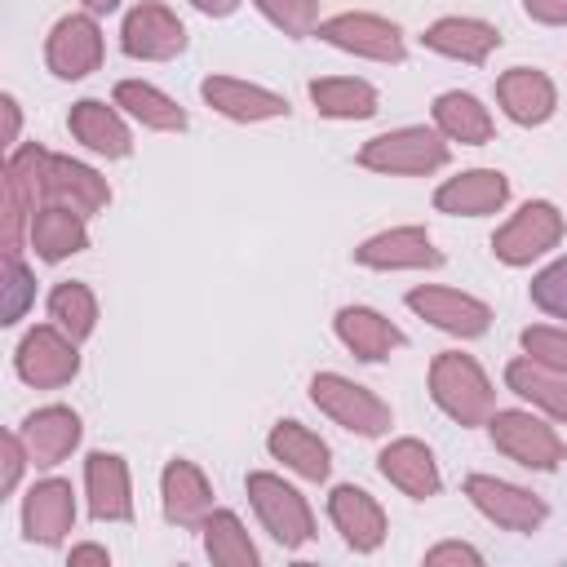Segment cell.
I'll use <instances>...</instances> for the list:
<instances>
[{
    "label": "cell",
    "mask_w": 567,
    "mask_h": 567,
    "mask_svg": "<svg viewBox=\"0 0 567 567\" xmlns=\"http://www.w3.org/2000/svg\"><path fill=\"white\" fill-rule=\"evenodd\" d=\"M115 106H124L133 120H142L146 128H159V133H182L186 128V111L159 93L155 84H142V80H120L115 84Z\"/></svg>",
    "instance_id": "obj_31"
},
{
    "label": "cell",
    "mask_w": 567,
    "mask_h": 567,
    "mask_svg": "<svg viewBox=\"0 0 567 567\" xmlns=\"http://www.w3.org/2000/svg\"><path fill=\"white\" fill-rule=\"evenodd\" d=\"M496 44H501L496 27L478 22V18H439L425 31V49H434L443 58H461V62H483Z\"/></svg>",
    "instance_id": "obj_28"
},
{
    "label": "cell",
    "mask_w": 567,
    "mask_h": 567,
    "mask_svg": "<svg viewBox=\"0 0 567 567\" xmlns=\"http://www.w3.org/2000/svg\"><path fill=\"white\" fill-rule=\"evenodd\" d=\"M75 523V496H71V483L62 478H44L27 492L22 501V532L27 540H40V545H58Z\"/></svg>",
    "instance_id": "obj_17"
},
{
    "label": "cell",
    "mask_w": 567,
    "mask_h": 567,
    "mask_svg": "<svg viewBox=\"0 0 567 567\" xmlns=\"http://www.w3.org/2000/svg\"><path fill=\"white\" fill-rule=\"evenodd\" d=\"M443 563H470V567H478L483 558H478V549H470V545H461V540H447V545H434V549L425 554V567H443Z\"/></svg>",
    "instance_id": "obj_41"
},
{
    "label": "cell",
    "mask_w": 567,
    "mask_h": 567,
    "mask_svg": "<svg viewBox=\"0 0 567 567\" xmlns=\"http://www.w3.org/2000/svg\"><path fill=\"white\" fill-rule=\"evenodd\" d=\"M204 549L217 567H257V545L248 540V532L230 509H213L204 518Z\"/></svg>",
    "instance_id": "obj_34"
},
{
    "label": "cell",
    "mask_w": 567,
    "mask_h": 567,
    "mask_svg": "<svg viewBox=\"0 0 567 567\" xmlns=\"http://www.w3.org/2000/svg\"><path fill=\"white\" fill-rule=\"evenodd\" d=\"M319 40L346 49V53H359V58H372V62H403L408 49H403V31L377 13H337L328 22L315 27Z\"/></svg>",
    "instance_id": "obj_9"
},
{
    "label": "cell",
    "mask_w": 567,
    "mask_h": 567,
    "mask_svg": "<svg viewBox=\"0 0 567 567\" xmlns=\"http://www.w3.org/2000/svg\"><path fill=\"white\" fill-rule=\"evenodd\" d=\"M266 447H270L275 461H284L288 470H297V474L310 478V483H323L328 470H332V461H328V443H323L319 434H310L306 425H297V421H279V425L270 430Z\"/></svg>",
    "instance_id": "obj_27"
},
{
    "label": "cell",
    "mask_w": 567,
    "mask_h": 567,
    "mask_svg": "<svg viewBox=\"0 0 567 567\" xmlns=\"http://www.w3.org/2000/svg\"><path fill=\"white\" fill-rule=\"evenodd\" d=\"M71 563H106V549H97V545H80V549H71Z\"/></svg>",
    "instance_id": "obj_45"
},
{
    "label": "cell",
    "mask_w": 567,
    "mask_h": 567,
    "mask_svg": "<svg viewBox=\"0 0 567 567\" xmlns=\"http://www.w3.org/2000/svg\"><path fill=\"white\" fill-rule=\"evenodd\" d=\"M430 394L434 403L456 421V425H483L492 416V385L483 377V368L461 354V350H443L430 363Z\"/></svg>",
    "instance_id": "obj_1"
},
{
    "label": "cell",
    "mask_w": 567,
    "mask_h": 567,
    "mask_svg": "<svg viewBox=\"0 0 567 567\" xmlns=\"http://www.w3.org/2000/svg\"><path fill=\"white\" fill-rule=\"evenodd\" d=\"M532 301L554 315V319H567V257H558L554 266H545L536 279H532Z\"/></svg>",
    "instance_id": "obj_37"
},
{
    "label": "cell",
    "mask_w": 567,
    "mask_h": 567,
    "mask_svg": "<svg viewBox=\"0 0 567 567\" xmlns=\"http://www.w3.org/2000/svg\"><path fill=\"white\" fill-rule=\"evenodd\" d=\"M75 372H80L75 341L58 323H40V328H31L22 337V346H18V377L27 385L53 390V385H66Z\"/></svg>",
    "instance_id": "obj_7"
},
{
    "label": "cell",
    "mask_w": 567,
    "mask_h": 567,
    "mask_svg": "<svg viewBox=\"0 0 567 567\" xmlns=\"http://www.w3.org/2000/svg\"><path fill=\"white\" fill-rule=\"evenodd\" d=\"M310 102L328 120H368L377 115V89L368 80H310Z\"/></svg>",
    "instance_id": "obj_33"
},
{
    "label": "cell",
    "mask_w": 567,
    "mask_h": 567,
    "mask_svg": "<svg viewBox=\"0 0 567 567\" xmlns=\"http://www.w3.org/2000/svg\"><path fill=\"white\" fill-rule=\"evenodd\" d=\"M115 4H120V0H84V9H89V13H111Z\"/></svg>",
    "instance_id": "obj_46"
},
{
    "label": "cell",
    "mask_w": 567,
    "mask_h": 567,
    "mask_svg": "<svg viewBox=\"0 0 567 567\" xmlns=\"http://www.w3.org/2000/svg\"><path fill=\"white\" fill-rule=\"evenodd\" d=\"M252 4L292 40H301L319 27V0H252Z\"/></svg>",
    "instance_id": "obj_36"
},
{
    "label": "cell",
    "mask_w": 567,
    "mask_h": 567,
    "mask_svg": "<svg viewBox=\"0 0 567 567\" xmlns=\"http://www.w3.org/2000/svg\"><path fill=\"white\" fill-rule=\"evenodd\" d=\"M35 284L27 275V266L18 261V252H4V323H18L27 301H31Z\"/></svg>",
    "instance_id": "obj_39"
},
{
    "label": "cell",
    "mask_w": 567,
    "mask_h": 567,
    "mask_svg": "<svg viewBox=\"0 0 567 567\" xmlns=\"http://www.w3.org/2000/svg\"><path fill=\"white\" fill-rule=\"evenodd\" d=\"M66 124H71L75 142H84L89 151H97V155H106V159H124V155L133 151V137H128L124 120H120L106 102H97V97L75 102Z\"/></svg>",
    "instance_id": "obj_26"
},
{
    "label": "cell",
    "mask_w": 567,
    "mask_h": 567,
    "mask_svg": "<svg viewBox=\"0 0 567 567\" xmlns=\"http://www.w3.org/2000/svg\"><path fill=\"white\" fill-rule=\"evenodd\" d=\"M337 337L346 341V350H350L354 359H368V363H377V359H385L390 350L403 346V332H399L385 315H377V310H368V306H346V310H337Z\"/></svg>",
    "instance_id": "obj_24"
},
{
    "label": "cell",
    "mask_w": 567,
    "mask_h": 567,
    "mask_svg": "<svg viewBox=\"0 0 567 567\" xmlns=\"http://www.w3.org/2000/svg\"><path fill=\"white\" fill-rule=\"evenodd\" d=\"M31 248H35L44 261H62V257L89 248L84 217L71 213V208H62V204L35 208V217H31Z\"/></svg>",
    "instance_id": "obj_29"
},
{
    "label": "cell",
    "mask_w": 567,
    "mask_h": 567,
    "mask_svg": "<svg viewBox=\"0 0 567 567\" xmlns=\"http://www.w3.org/2000/svg\"><path fill=\"white\" fill-rule=\"evenodd\" d=\"M377 465H381V474H385L399 492H408V496H416V501H425V496L439 492V465H434L430 447L416 443V439H394V443L377 456Z\"/></svg>",
    "instance_id": "obj_25"
},
{
    "label": "cell",
    "mask_w": 567,
    "mask_h": 567,
    "mask_svg": "<svg viewBox=\"0 0 567 567\" xmlns=\"http://www.w3.org/2000/svg\"><path fill=\"white\" fill-rule=\"evenodd\" d=\"M248 501L261 518V527L284 545V549H301L310 536H315V518H310V505L301 501L297 487H288L284 478L257 470L248 474Z\"/></svg>",
    "instance_id": "obj_2"
},
{
    "label": "cell",
    "mask_w": 567,
    "mask_h": 567,
    "mask_svg": "<svg viewBox=\"0 0 567 567\" xmlns=\"http://www.w3.org/2000/svg\"><path fill=\"white\" fill-rule=\"evenodd\" d=\"M44 199L89 217V213H102L111 204V186L89 164H75L66 155H49V164H44Z\"/></svg>",
    "instance_id": "obj_14"
},
{
    "label": "cell",
    "mask_w": 567,
    "mask_h": 567,
    "mask_svg": "<svg viewBox=\"0 0 567 567\" xmlns=\"http://www.w3.org/2000/svg\"><path fill=\"white\" fill-rule=\"evenodd\" d=\"M204 102L213 111H221L226 120H239V124H252V120H275V115H288V97L261 89V84H248V80H235V75H208L199 84Z\"/></svg>",
    "instance_id": "obj_16"
},
{
    "label": "cell",
    "mask_w": 567,
    "mask_h": 567,
    "mask_svg": "<svg viewBox=\"0 0 567 567\" xmlns=\"http://www.w3.org/2000/svg\"><path fill=\"white\" fill-rule=\"evenodd\" d=\"M0 106H4V142H13V133H18V102L4 97Z\"/></svg>",
    "instance_id": "obj_44"
},
{
    "label": "cell",
    "mask_w": 567,
    "mask_h": 567,
    "mask_svg": "<svg viewBox=\"0 0 567 567\" xmlns=\"http://www.w3.org/2000/svg\"><path fill=\"white\" fill-rule=\"evenodd\" d=\"M199 13H208V18H226V13H235L239 9V0H190Z\"/></svg>",
    "instance_id": "obj_43"
},
{
    "label": "cell",
    "mask_w": 567,
    "mask_h": 567,
    "mask_svg": "<svg viewBox=\"0 0 567 567\" xmlns=\"http://www.w3.org/2000/svg\"><path fill=\"white\" fill-rule=\"evenodd\" d=\"M496 97L514 124H545L554 115V84L532 66H514L496 80Z\"/></svg>",
    "instance_id": "obj_23"
},
{
    "label": "cell",
    "mask_w": 567,
    "mask_h": 567,
    "mask_svg": "<svg viewBox=\"0 0 567 567\" xmlns=\"http://www.w3.org/2000/svg\"><path fill=\"white\" fill-rule=\"evenodd\" d=\"M487 425H492V443L509 461H518L527 470H554L563 461V439L532 412H514V408L509 412H492Z\"/></svg>",
    "instance_id": "obj_8"
},
{
    "label": "cell",
    "mask_w": 567,
    "mask_h": 567,
    "mask_svg": "<svg viewBox=\"0 0 567 567\" xmlns=\"http://www.w3.org/2000/svg\"><path fill=\"white\" fill-rule=\"evenodd\" d=\"M310 399L319 412H328L337 425H346L354 434H385L390 430V408L372 390L354 385L341 372H319L310 381Z\"/></svg>",
    "instance_id": "obj_5"
},
{
    "label": "cell",
    "mask_w": 567,
    "mask_h": 567,
    "mask_svg": "<svg viewBox=\"0 0 567 567\" xmlns=\"http://www.w3.org/2000/svg\"><path fill=\"white\" fill-rule=\"evenodd\" d=\"M0 461H4V474H0V492H13V487H18V474H22V465L31 461V456H27V447H22V434H4V439H0Z\"/></svg>",
    "instance_id": "obj_40"
},
{
    "label": "cell",
    "mask_w": 567,
    "mask_h": 567,
    "mask_svg": "<svg viewBox=\"0 0 567 567\" xmlns=\"http://www.w3.org/2000/svg\"><path fill=\"white\" fill-rule=\"evenodd\" d=\"M509 199V182L496 168H470L461 177H447L434 190V208L439 213H456V217H483L496 213Z\"/></svg>",
    "instance_id": "obj_19"
},
{
    "label": "cell",
    "mask_w": 567,
    "mask_h": 567,
    "mask_svg": "<svg viewBox=\"0 0 567 567\" xmlns=\"http://www.w3.org/2000/svg\"><path fill=\"white\" fill-rule=\"evenodd\" d=\"M523 350H527V359H536L554 372H567V328H527Z\"/></svg>",
    "instance_id": "obj_38"
},
{
    "label": "cell",
    "mask_w": 567,
    "mask_h": 567,
    "mask_svg": "<svg viewBox=\"0 0 567 567\" xmlns=\"http://www.w3.org/2000/svg\"><path fill=\"white\" fill-rule=\"evenodd\" d=\"M49 319L71 337V341H84L89 332H93V323H97V301H93V292L84 288V284H58L53 292H49Z\"/></svg>",
    "instance_id": "obj_35"
},
{
    "label": "cell",
    "mask_w": 567,
    "mask_h": 567,
    "mask_svg": "<svg viewBox=\"0 0 567 567\" xmlns=\"http://www.w3.org/2000/svg\"><path fill=\"white\" fill-rule=\"evenodd\" d=\"M434 124H439L443 137H452V142H461V146H483V142L492 137V115H487V106H483L478 97H470V93H456V89L434 102Z\"/></svg>",
    "instance_id": "obj_32"
},
{
    "label": "cell",
    "mask_w": 567,
    "mask_h": 567,
    "mask_svg": "<svg viewBox=\"0 0 567 567\" xmlns=\"http://www.w3.org/2000/svg\"><path fill=\"white\" fill-rule=\"evenodd\" d=\"M523 9H527L536 22H549V27L567 22V0H523Z\"/></svg>",
    "instance_id": "obj_42"
},
{
    "label": "cell",
    "mask_w": 567,
    "mask_h": 567,
    "mask_svg": "<svg viewBox=\"0 0 567 567\" xmlns=\"http://www.w3.org/2000/svg\"><path fill=\"white\" fill-rule=\"evenodd\" d=\"M354 261L372 266V270H434V266H443V252L430 244V235L421 226H394V230L363 239L354 248Z\"/></svg>",
    "instance_id": "obj_13"
},
{
    "label": "cell",
    "mask_w": 567,
    "mask_h": 567,
    "mask_svg": "<svg viewBox=\"0 0 567 567\" xmlns=\"http://www.w3.org/2000/svg\"><path fill=\"white\" fill-rule=\"evenodd\" d=\"M408 306L421 319H430L434 328L452 332V337H483L487 323H492V310L478 297H465L456 288H412Z\"/></svg>",
    "instance_id": "obj_15"
},
{
    "label": "cell",
    "mask_w": 567,
    "mask_h": 567,
    "mask_svg": "<svg viewBox=\"0 0 567 567\" xmlns=\"http://www.w3.org/2000/svg\"><path fill=\"white\" fill-rule=\"evenodd\" d=\"M558 239H563V217H558V208L545 204V199H532V204H523V208L492 235V252H496L505 266H527L532 257L549 252Z\"/></svg>",
    "instance_id": "obj_6"
},
{
    "label": "cell",
    "mask_w": 567,
    "mask_h": 567,
    "mask_svg": "<svg viewBox=\"0 0 567 567\" xmlns=\"http://www.w3.org/2000/svg\"><path fill=\"white\" fill-rule=\"evenodd\" d=\"M44 62H49V71L62 75V80H80V75L97 71V66H102V31H97L93 13H71V18H62V22L49 31Z\"/></svg>",
    "instance_id": "obj_12"
},
{
    "label": "cell",
    "mask_w": 567,
    "mask_h": 567,
    "mask_svg": "<svg viewBox=\"0 0 567 567\" xmlns=\"http://www.w3.org/2000/svg\"><path fill=\"white\" fill-rule=\"evenodd\" d=\"M465 496L505 532H536L545 523V501L532 496L518 483H505V478H492V474H470Z\"/></svg>",
    "instance_id": "obj_11"
},
{
    "label": "cell",
    "mask_w": 567,
    "mask_h": 567,
    "mask_svg": "<svg viewBox=\"0 0 567 567\" xmlns=\"http://www.w3.org/2000/svg\"><path fill=\"white\" fill-rule=\"evenodd\" d=\"M359 164L372 173H434L447 164V142L434 128H394L359 146Z\"/></svg>",
    "instance_id": "obj_3"
},
{
    "label": "cell",
    "mask_w": 567,
    "mask_h": 567,
    "mask_svg": "<svg viewBox=\"0 0 567 567\" xmlns=\"http://www.w3.org/2000/svg\"><path fill=\"white\" fill-rule=\"evenodd\" d=\"M22 447L31 456V465H58L62 456H71V447L80 443V416L71 408H40L22 421Z\"/></svg>",
    "instance_id": "obj_20"
},
{
    "label": "cell",
    "mask_w": 567,
    "mask_h": 567,
    "mask_svg": "<svg viewBox=\"0 0 567 567\" xmlns=\"http://www.w3.org/2000/svg\"><path fill=\"white\" fill-rule=\"evenodd\" d=\"M84 478H89V514L102 523H124L133 518V496H128V470L115 452H93L84 461Z\"/></svg>",
    "instance_id": "obj_21"
},
{
    "label": "cell",
    "mask_w": 567,
    "mask_h": 567,
    "mask_svg": "<svg viewBox=\"0 0 567 567\" xmlns=\"http://www.w3.org/2000/svg\"><path fill=\"white\" fill-rule=\"evenodd\" d=\"M213 514V492L204 474L190 461H168L164 465V518L177 527H204Z\"/></svg>",
    "instance_id": "obj_22"
},
{
    "label": "cell",
    "mask_w": 567,
    "mask_h": 567,
    "mask_svg": "<svg viewBox=\"0 0 567 567\" xmlns=\"http://www.w3.org/2000/svg\"><path fill=\"white\" fill-rule=\"evenodd\" d=\"M505 385L523 399H532L536 408H545L554 421H567V372H554L536 359H514L505 368Z\"/></svg>",
    "instance_id": "obj_30"
},
{
    "label": "cell",
    "mask_w": 567,
    "mask_h": 567,
    "mask_svg": "<svg viewBox=\"0 0 567 567\" xmlns=\"http://www.w3.org/2000/svg\"><path fill=\"white\" fill-rule=\"evenodd\" d=\"M44 164H49V151L35 142L13 151L4 164V204H0L4 252H18L22 226H31V217H35V195H44Z\"/></svg>",
    "instance_id": "obj_4"
},
{
    "label": "cell",
    "mask_w": 567,
    "mask_h": 567,
    "mask_svg": "<svg viewBox=\"0 0 567 567\" xmlns=\"http://www.w3.org/2000/svg\"><path fill=\"white\" fill-rule=\"evenodd\" d=\"M328 514H332L337 532L346 536V545L359 549V554H372V549L385 540V514H381V505H377L363 487H354V483L332 487Z\"/></svg>",
    "instance_id": "obj_18"
},
{
    "label": "cell",
    "mask_w": 567,
    "mask_h": 567,
    "mask_svg": "<svg viewBox=\"0 0 567 567\" xmlns=\"http://www.w3.org/2000/svg\"><path fill=\"white\" fill-rule=\"evenodd\" d=\"M120 49L128 58H142V62H168L186 49V27L177 22L173 9L155 4V0H142L128 18H124V31H120Z\"/></svg>",
    "instance_id": "obj_10"
}]
</instances>
